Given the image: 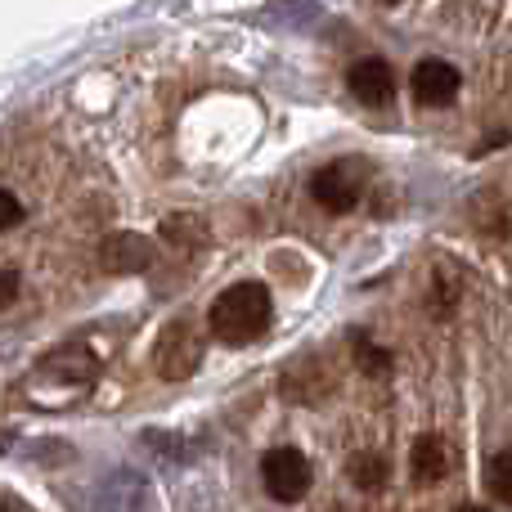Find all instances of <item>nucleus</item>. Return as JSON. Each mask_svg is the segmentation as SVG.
<instances>
[{"label":"nucleus","instance_id":"1","mask_svg":"<svg viewBox=\"0 0 512 512\" xmlns=\"http://www.w3.org/2000/svg\"><path fill=\"white\" fill-rule=\"evenodd\" d=\"M270 319H274L270 288L248 279V283L225 288L221 297L212 301V310H207V333L225 346H248L270 328Z\"/></svg>","mask_w":512,"mask_h":512},{"label":"nucleus","instance_id":"2","mask_svg":"<svg viewBox=\"0 0 512 512\" xmlns=\"http://www.w3.org/2000/svg\"><path fill=\"white\" fill-rule=\"evenodd\" d=\"M261 481H265V490H270V499H279V504H297V499L310 495L315 468H310V459L301 450L283 445V450H270L261 459Z\"/></svg>","mask_w":512,"mask_h":512},{"label":"nucleus","instance_id":"3","mask_svg":"<svg viewBox=\"0 0 512 512\" xmlns=\"http://www.w3.org/2000/svg\"><path fill=\"white\" fill-rule=\"evenodd\" d=\"M158 373L167 382H180V378H189V373L203 364V337H198V328L194 324H185V319H176V324H167L162 328V337H158Z\"/></svg>","mask_w":512,"mask_h":512},{"label":"nucleus","instance_id":"4","mask_svg":"<svg viewBox=\"0 0 512 512\" xmlns=\"http://www.w3.org/2000/svg\"><path fill=\"white\" fill-rule=\"evenodd\" d=\"M310 194H315V203L328 207V212H351V207L360 203V194H364L360 162L342 158V162H328V167H319L315 180H310Z\"/></svg>","mask_w":512,"mask_h":512},{"label":"nucleus","instance_id":"5","mask_svg":"<svg viewBox=\"0 0 512 512\" xmlns=\"http://www.w3.org/2000/svg\"><path fill=\"white\" fill-rule=\"evenodd\" d=\"M459 86H463L459 68H454V63H445V59H423L414 68V77H409V90H414V99H418V104H427V108L454 104Z\"/></svg>","mask_w":512,"mask_h":512},{"label":"nucleus","instance_id":"6","mask_svg":"<svg viewBox=\"0 0 512 512\" xmlns=\"http://www.w3.org/2000/svg\"><path fill=\"white\" fill-rule=\"evenodd\" d=\"M454 463H459V454H454V445L445 441V436L427 432L414 441V454H409V472H414L418 486H436V481H445L454 472Z\"/></svg>","mask_w":512,"mask_h":512},{"label":"nucleus","instance_id":"7","mask_svg":"<svg viewBox=\"0 0 512 512\" xmlns=\"http://www.w3.org/2000/svg\"><path fill=\"white\" fill-rule=\"evenodd\" d=\"M346 86L355 90L360 104L382 108V104H391V95H396V72H391L387 59H360V63H351V72H346Z\"/></svg>","mask_w":512,"mask_h":512},{"label":"nucleus","instance_id":"8","mask_svg":"<svg viewBox=\"0 0 512 512\" xmlns=\"http://www.w3.org/2000/svg\"><path fill=\"white\" fill-rule=\"evenodd\" d=\"M149 261H153V248H149V239H140V234H113V239L104 243V270H113V274L144 270Z\"/></svg>","mask_w":512,"mask_h":512},{"label":"nucleus","instance_id":"9","mask_svg":"<svg viewBox=\"0 0 512 512\" xmlns=\"http://www.w3.org/2000/svg\"><path fill=\"white\" fill-rule=\"evenodd\" d=\"M387 459H382V454H355L351 463H346V477H351V486L355 490H364V495H373V490H382L387 486Z\"/></svg>","mask_w":512,"mask_h":512},{"label":"nucleus","instance_id":"10","mask_svg":"<svg viewBox=\"0 0 512 512\" xmlns=\"http://www.w3.org/2000/svg\"><path fill=\"white\" fill-rule=\"evenodd\" d=\"M486 490L495 499H504V504H512V450H504V454H495V459H490Z\"/></svg>","mask_w":512,"mask_h":512},{"label":"nucleus","instance_id":"11","mask_svg":"<svg viewBox=\"0 0 512 512\" xmlns=\"http://www.w3.org/2000/svg\"><path fill=\"white\" fill-rule=\"evenodd\" d=\"M0 203H5V230H14V225L23 221V203L14 198V189H5V194H0Z\"/></svg>","mask_w":512,"mask_h":512},{"label":"nucleus","instance_id":"12","mask_svg":"<svg viewBox=\"0 0 512 512\" xmlns=\"http://www.w3.org/2000/svg\"><path fill=\"white\" fill-rule=\"evenodd\" d=\"M14 297H18V274L5 270V292H0V301H5V306H14Z\"/></svg>","mask_w":512,"mask_h":512},{"label":"nucleus","instance_id":"13","mask_svg":"<svg viewBox=\"0 0 512 512\" xmlns=\"http://www.w3.org/2000/svg\"><path fill=\"white\" fill-rule=\"evenodd\" d=\"M0 512H18V508H14V499H5V504H0Z\"/></svg>","mask_w":512,"mask_h":512},{"label":"nucleus","instance_id":"14","mask_svg":"<svg viewBox=\"0 0 512 512\" xmlns=\"http://www.w3.org/2000/svg\"><path fill=\"white\" fill-rule=\"evenodd\" d=\"M459 512H490V508H459Z\"/></svg>","mask_w":512,"mask_h":512}]
</instances>
